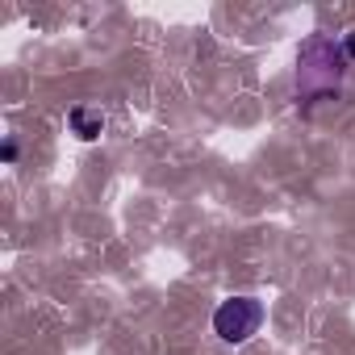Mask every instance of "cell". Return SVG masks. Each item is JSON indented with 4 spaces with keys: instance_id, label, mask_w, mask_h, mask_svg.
Returning a JSON list of instances; mask_svg holds the SVG:
<instances>
[{
    "instance_id": "obj_4",
    "label": "cell",
    "mask_w": 355,
    "mask_h": 355,
    "mask_svg": "<svg viewBox=\"0 0 355 355\" xmlns=\"http://www.w3.org/2000/svg\"><path fill=\"white\" fill-rule=\"evenodd\" d=\"M343 55H347V59H351V63H355V30H351V34H347V38H343Z\"/></svg>"
},
{
    "instance_id": "obj_5",
    "label": "cell",
    "mask_w": 355,
    "mask_h": 355,
    "mask_svg": "<svg viewBox=\"0 0 355 355\" xmlns=\"http://www.w3.org/2000/svg\"><path fill=\"white\" fill-rule=\"evenodd\" d=\"M5 163H17V142H13V138L5 142Z\"/></svg>"
},
{
    "instance_id": "obj_1",
    "label": "cell",
    "mask_w": 355,
    "mask_h": 355,
    "mask_svg": "<svg viewBox=\"0 0 355 355\" xmlns=\"http://www.w3.org/2000/svg\"><path fill=\"white\" fill-rule=\"evenodd\" d=\"M347 55H343V42L326 38V34H313L305 38L301 55H297V101L313 105V101H326L338 92L343 84V71H347Z\"/></svg>"
},
{
    "instance_id": "obj_2",
    "label": "cell",
    "mask_w": 355,
    "mask_h": 355,
    "mask_svg": "<svg viewBox=\"0 0 355 355\" xmlns=\"http://www.w3.org/2000/svg\"><path fill=\"white\" fill-rule=\"evenodd\" d=\"M259 326H263V301L259 297H230L214 309V334L230 347L259 334Z\"/></svg>"
},
{
    "instance_id": "obj_3",
    "label": "cell",
    "mask_w": 355,
    "mask_h": 355,
    "mask_svg": "<svg viewBox=\"0 0 355 355\" xmlns=\"http://www.w3.org/2000/svg\"><path fill=\"white\" fill-rule=\"evenodd\" d=\"M67 125H71V134H76L80 142H96V138L105 134V113H101L96 105H76V109L67 113Z\"/></svg>"
}]
</instances>
